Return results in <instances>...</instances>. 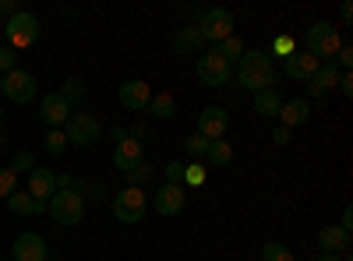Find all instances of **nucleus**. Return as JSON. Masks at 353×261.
<instances>
[{"label": "nucleus", "instance_id": "a878e982", "mask_svg": "<svg viewBox=\"0 0 353 261\" xmlns=\"http://www.w3.org/2000/svg\"><path fill=\"white\" fill-rule=\"evenodd\" d=\"M205 159H209L212 166H226V163H233V145L230 141H209V152H205Z\"/></svg>", "mask_w": 353, "mask_h": 261}, {"label": "nucleus", "instance_id": "4be33fe9", "mask_svg": "<svg viewBox=\"0 0 353 261\" xmlns=\"http://www.w3.org/2000/svg\"><path fill=\"white\" fill-rule=\"evenodd\" d=\"M8 209L14 216H43L46 212V201H36L28 191H14V194H8Z\"/></svg>", "mask_w": 353, "mask_h": 261}, {"label": "nucleus", "instance_id": "de8ad7c7", "mask_svg": "<svg viewBox=\"0 0 353 261\" xmlns=\"http://www.w3.org/2000/svg\"><path fill=\"white\" fill-rule=\"evenodd\" d=\"M0 121H4V109H0Z\"/></svg>", "mask_w": 353, "mask_h": 261}, {"label": "nucleus", "instance_id": "f03ea898", "mask_svg": "<svg viewBox=\"0 0 353 261\" xmlns=\"http://www.w3.org/2000/svg\"><path fill=\"white\" fill-rule=\"evenodd\" d=\"M191 14H194V28L201 32L205 46H209V43L216 46V43L233 36V14L226 8H194Z\"/></svg>", "mask_w": 353, "mask_h": 261}, {"label": "nucleus", "instance_id": "f257e3e1", "mask_svg": "<svg viewBox=\"0 0 353 261\" xmlns=\"http://www.w3.org/2000/svg\"><path fill=\"white\" fill-rule=\"evenodd\" d=\"M241 89L248 92H265V89H276V67H272V56L261 53V50H244V56L237 61V71H233Z\"/></svg>", "mask_w": 353, "mask_h": 261}, {"label": "nucleus", "instance_id": "79ce46f5", "mask_svg": "<svg viewBox=\"0 0 353 261\" xmlns=\"http://www.w3.org/2000/svg\"><path fill=\"white\" fill-rule=\"evenodd\" d=\"M339 229H346V233H350V229H353V209H350V205L343 209V219H339Z\"/></svg>", "mask_w": 353, "mask_h": 261}, {"label": "nucleus", "instance_id": "bb28decb", "mask_svg": "<svg viewBox=\"0 0 353 261\" xmlns=\"http://www.w3.org/2000/svg\"><path fill=\"white\" fill-rule=\"evenodd\" d=\"M43 149H46L50 156H61V152L68 149V134H64L61 127H50L46 138H43Z\"/></svg>", "mask_w": 353, "mask_h": 261}, {"label": "nucleus", "instance_id": "f3484780", "mask_svg": "<svg viewBox=\"0 0 353 261\" xmlns=\"http://www.w3.org/2000/svg\"><path fill=\"white\" fill-rule=\"evenodd\" d=\"M28 194H32L36 201H50L57 194V173L36 166L32 173H28Z\"/></svg>", "mask_w": 353, "mask_h": 261}, {"label": "nucleus", "instance_id": "72a5a7b5", "mask_svg": "<svg viewBox=\"0 0 353 261\" xmlns=\"http://www.w3.org/2000/svg\"><path fill=\"white\" fill-rule=\"evenodd\" d=\"M293 50H297V39H293V36H276V39H272V53L283 56V61H286Z\"/></svg>", "mask_w": 353, "mask_h": 261}, {"label": "nucleus", "instance_id": "b1692460", "mask_svg": "<svg viewBox=\"0 0 353 261\" xmlns=\"http://www.w3.org/2000/svg\"><path fill=\"white\" fill-rule=\"evenodd\" d=\"M149 113L156 121H173L176 117V99L170 96V92H163V96H152V103H149Z\"/></svg>", "mask_w": 353, "mask_h": 261}, {"label": "nucleus", "instance_id": "9b49d317", "mask_svg": "<svg viewBox=\"0 0 353 261\" xmlns=\"http://www.w3.org/2000/svg\"><path fill=\"white\" fill-rule=\"evenodd\" d=\"M184 205H188V194H184V187L181 184H163L159 191H156V198H152V209L159 212V216H181L184 212Z\"/></svg>", "mask_w": 353, "mask_h": 261}, {"label": "nucleus", "instance_id": "1a4fd4ad", "mask_svg": "<svg viewBox=\"0 0 353 261\" xmlns=\"http://www.w3.org/2000/svg\"><path fill=\"white\" fill-rule=\"evenodd\" d=\"M0 92H4L11 103H32L36 99V92H39V85H36V74H28V71H11V74H4L0 78Z\"/></svg>", "mask_w": 353, "mask_h": 261}, {"label": "nucleus", "instance_id": "f8f14e48", "mask_svg": "<svg viewBox=\"0 0 353 261\" xmlns=\"http://www.w3.org/2000/svg\"><path fill=\"white\" fill-rule=\"evenodd\" d=\"M117 99H121V106H124V109L141 113V109H149V103H152V89H149L145 81L131 78V81H124V85H121V92H117Z\"/></svg>", "mask_w": 353, "mask_h": 261}, {"label": "nucleus", "instance_id": "f704fd0d", "mask_svg": "<svg viewBox=\"0 0 353 261\" xmlns=\"http://www.w3.org/2000/svg\"><path fill=\"white\" fill-rule=\"evenodd\" d=\"M11 169H14V173H32V169H36V156L21 149V152L14 156V163H11Z\"/></svg>", "mask_w": 353, "mask_h": 261}, {"label": "nucleus", "instance_id": "5701e85b", "mask_svg": "<svg viewBox=\"0 0 353 261\" xmlns=\"http://www.w3.org/2000/svg\"><path fill=\"white\" fill-rule=\"evenodd\" d=\"M254 113L258 117H279V109H283V96L276 89H265V92H254Z\"/></svg>", "mask_w": 353, "mask_h": 261}, {"label": "nucleus", "instance_id": "e433bc0d", "mask_svg": "<svg viewBox=\"0 0 353 261\" xmlns=\"http://www.w3.org/2000/svg\"><path fill=\"white\" fill-rule=\"evenodd\" d=\"M11 71H14V50L0 46V74H11Z\"/></svg>", "mask_w": 353, "mask_h": 261}, {"label": "nucleus", "instance_id": "7ed1b4c3", "mask_svg": "<svg viewBox=\"0 0 353 261\" xmlns=\"http://www.w3.org/2000/svg\"><path fill=\"white\" fill-rule=\"evenodd\" d=\"M304 46H307V53L314 56V61L329 64L343 46V36H339V28H332V21H314L307 28V36H304Z\"/></svg>", "mask_w": 353, "mask_h": 261}, {"label": "nucleus", "instance_id": "49530a36", "mask_svg": "<svg viewBox=\"0 0 353 261\" xmlns=\"http://www.w3.org/2000/svg\"><path fill=\"white\" fill-rule=\"evenodd\" d=\"M0 149H4V134H0Z\"/></svg>", "mask_w": 353, "mask_h": 261}, {"label": "nucleus", "instance_id": "ddd939ff", "mask_svg": "<svg viewBox=\"0 0 353 261\" xmlns=\"http://www.w3.org/2000/svg\"><path fill=\"white\" fill-rule=\"evenodd\" d=\"M318 64L321 61H314L307 50H293L286 61H283V74L293 78V81H311V74L318 71Z\"/></svg>", "mask_w": 353, "mask_h": 261}, {"label": "nucleus", "instance_id": "37998d69", "mask_svg": "<svg viewBox=\"0 0 353 261\" xmlns=\"http://www.w3.org/2000/svg\"><path fill=\"white\" fill-rule=\"evenodd\" d=\"M0 14H18V8H14V0H0Z\"/></svg>", "mask_w": 353, "mask_h": 261}, {"label": "nucleus", "instance_id": "dca6fc26", "mask_svg": "<svg viewBox=\"0 0 353 261\" xmlns=\"http://www.w3.org/2000/svg\"><path fill=\"white\" fill-rule=\"evenodd\" d=\"M138 163H145L141 141H138V138H124V141L113 149V166L121 169V173H128V169H134Z\"/></svg>", "mask_w": 353, "mask_h": 261}, {"label": "nucleus", "instance_id": "412c9836", "mask_svg": "<svg viewBox=\"0 0 353 261\" xmlns=\"http://www.w3.org/2000/svg\"><path fill=\"white\" fill-rule=\"evenodd\" d=\"M201 46H205V39H201V32H198L194 25L181 28V32H176V39H173V53H176V56H198Z\"/></svg>", "mask_w": 353, "mask_h": 261}, {"label": "nucleus", "instance_id": "cd10ccee", "mask_svg": "<svg viewBox=\"0 0 353 261\" xmlns=\"http://www.w3.org/2000/svg\"><path fill=\"white\" fill-rule=\"evenodd\" d=\"M184 152L191 156V163H198V159H205V152H209V141H205V138L194 131V134L184 138Z\"/></svg>", "mask_w": 353, "mask_h": 261}, {"label": "nucleus", "instance_id": "393cba45", "mask_svg": "<svg viewBox=\"0 0 353 261\" xmlns=\"http://www.w3.org/2000/svg\"><path fill=\"white\" fill-rule=\"evenodd\" d=\"M212 53H216V56H223L226 64H233V61H241V56H244V43H241L237 36H230V39L216 43V46H212Z\"/></svg>", "mask_w": 353, "mask_h": 261}, {"label": "nucleus", "instance_id": "7c9ffc66", "mask_svg": "<svg viewBox=\"0 0 353 261\" xmlns=\"http://www.w3.org/2000/svg\"><path fill=\"white\" fill-rule=\"evenodd\" d=\"M61 96L68 99V106H74V103L85 99V85H81L78 78H68V81H64V89H61Z\"/></svg>", "mask_w": 353, "mask_h": 261}, {"label": "nucleus", "instance_id": "0eeeda50", "mask_svg": "<svg viewBox=\"0 0 353 261\" xmlns=\"http://www.w3.org/2000/svg\"><path fill=\"white\" fill-rule=\"evenodd\" d=\"M61 131L68 134V141L78 145V149H92V145L103 138V124L92 117V113H74V109H71V117H68V124Z\"/></svg>", "mask_w": 353, "mask_h": 261}, {"label": "nucleus", "instance_id": "20e7f679", "mask_svg": "<svg viewBox=\"0 0 353 261\" xmlns=\"http://www.w3.org/2000/svg\"><path fill=\"white\" fill-rule=\"evenodd\" d=\"M46 212H50V219L57 222V226H78L81 222V216H85V198H81V191H57L50 201H46Z\"/></svg>", "mask_w": 353, "mask_h": 261}, {"label": "nucleus", "instance_id": "a19ab883", "mask_svg": "<svg viewBox=\"0 0 353 261\" xmlns=\"http://www.w3.org/2000/svg\"><path fill=\"white\" fill-rule=\"evenodd\" d=\"M339 18H343V25L353 21V4H350V0H343V4H339Z\"/></svg>", "mask_w": 353, "mask_h": 261}, {"label": "nucleus", "instance_id": "a211bd4d", "mask_svg": "<svg viewBox=\"0 0 353 261\" xmlns=\"http://www.w3.org/2000/svg\"><path fill=\"white\" fill-rule=\"evenodd\" d=\"M339 74H343V71H339L332 61H329V64H318V71H314L311 81H307V85H311V96H329L336 85H339Z\"/></svg>", "mask_w": 353, "mask_h": 261}, {"label": "nucleus", "instance_id": "4468645a", "mask_svg": "<svg viewBox=\"0 0 353 261\" xmlns=\"http://www.w3.org/2000/svg\"><path fill=\"white\" fill-rule=\"evenodd\" d=\"M11 261H46V240L39 233H21L11 247Z\"/></svg>", "mask_w": 353, "mask_h": 261}, {"label": "nucleus", "instance_id": "2f4dec72", "mask_svg": "<svg viewBox=\"0 0 353 261\" xmlns=\"http://www.w3.org/2000/svg\"><path fill=\"white\" fill-rule=\"evenodd\" d=\"M124 177H128V187H141V180H149V177H152V166H149V163H138L134 169L124 173Z\"/></svg>", "mask_w": 353, "mask_h": 261}, {"label": "nucleus", "instance_id": "423d86ee", "mask_svg": "<svg viewBox=\"0 0 353 261\" xmlns=\"http://www.w3.org/2000/svg\"><path fill=\"white\" fill-rule=\"evenodd\" d=\"M145 212H149V194H145L141 187H124L121 194L113 198V216H117V222L134 226V222L145 219Z\"/></svg>", "mask_w": 353, "mask_h": 261}, {"label": "nucleus", "instance_id": "9d476101", "mask_svg": "<svg viewBox=\"0 0 353 261\" xmlns=\"http://www.w3.org/2000/svg\"><path fill=\"white\" fill-rule=\"evenodd\" d=\"M226 131H230V113L223 106H205L198 113V134L205 141H219L226 138Z\"/></svg>", "mask_w": 353, "mask_h": 261}, {"label": "nucleus", "instance_id": "6ab92c4d", "mask_svg": "<svg viewBox=\"0 0 353 261\" xmlns=\"http://www.w3.org/2000/svg\"><path fill=\"white\" fill-rule=\"evenodd\" d=\"M307 117H311V103L307 99H283V109H279V124L283 127L307 124Z\"/></svg>", "mask_w": 353, "mask_h": 261}, {"label": "nucleus", "instance_id": "473e14b6", "mask_svg": "<svg viewBox=\"0 0 353 261\" xmlns=\"http://www.w3.org/2000/svg\"><path fill=\"white\" fill-rule=\"evenodd\" d=\"M18 191V173L8 166V169H0V198H8Z\"/></svg>", "mask_w": 353, "mask_h": 261}, {"label": "nucleus", "instance_id": "4c0bfd02", "mask_svg": "<svg viewBox=\"0 0 353 261\" xmlns=\"http://www.w3.org/2000/svg\"><path fill=\"white\" fill-rule=\"evenodd\" d=\"M336 89H339L343 96H353V74H350V71L339 74V85H336Z\"/></svg>", "mask_w": 353, "mask_h": 261}, {"label": "nucleus", "instance_id": "58836bf2", "mask_svg": "<svg viewBox=\"0 0 353 261\" xmlns=\"http://www.w3.org/2000/svg\"><path fill=\"white\" fill-rule=\"evenodd\" d=\"M71 187H74L71 173H57V191H71Z\"/></svg>", "mask_w": 353, "mask_h": 261}, {"label": "nucleus", "instance_id": "a18cd8bd", "mask_svg": "<svg viewBox=\"0 0 353 261\" xmlns=\"http://www.w3.org/2000/svg\"><path fill=\"white\" fill-rule=\"evenodd\" d=\"M318 261H350V258H343V254H321Z\"/></svg>", "mask_w": 353, "mask_h": 261}, {"label": "nucleus", "instance_id": "2eb2a0df", "mask_svg": "<svg viewBox=\"0 0 353 261\" xmlns=\"http://www.w3.org/2000/svg\"><path fill=\"white\" fill-rule=\"evenodd\" d=\"M39 117L46 121V127H64L68 117H71V106H68V99H64L61 92H50V96L43 99Z\"/></svg>", "mask_w": 353, "mask_h": 261}, {"label": "nucleus", "instance_id": "aec40b11", "mask_svg": "<svg viewBox=\"0 0 353 261\" xmlns=\"http://www.w3.org/2000/svg\"><path fill=\"white\" fill-rule=\"evenodd\" d=\"M318 247H321V254H343V251H350V233L339 226H325L318 233Z\"/></svg>", "mask_w": 353, "mask_h": 261}, {"label": "nucleus", "instance_id": "c85d7f7f", "mask_svg": "<svg viewBox=\"0 0 353 261\" xmlns=\"http://www.w3.org/2000/svg\"><path fill=\"white\" fill-rule=\"evenodd\" d=\"M205 180H209V169H205L201 163H184V180H181V184H188V187H201Z\"/></svg>", "mask_w": 353, "mask_h": 261}, {"label": "nucleus", "instance_id": "6e6552de", "mask_svg": "<svg viewBox=\"0 0 353 261\" xmlns=\"http://www.w3.org/2000/svg\"><path fill=\"white\" fill-rule=\"evenodd\" d=\"M194 78L205 85V89H223V85L233 78V67L223 61V56H216L209 50L205 56H198V61H194Z\"/></svg>", "mask_w": 353, "mask_h": 261}, {"label": "nucleus", "instance_id": "c03bdc74", "mask_svg": "<svg viewBox=\"0 0 353 261\" xmlns=\"http://www.w3.org/2000/svg\"><path fill=\"white\" fill-rule=\"evenodd\" d=\"M110 138H113L117 145H121V141H124V138H131V134H128V127H113V131H110Z\"/></svg>", "mask_w": 353, "mask_h": 261}, {"label": "nucleus", "instance_id": "c756f323", "mask_svg": "<svg viewBox=\"0 0 353 261\" xmlns=\"http://www.w3.org/2000/svg\"><path fill=\"white\" fill-rule=\"evenodd\" d=\"M261 261H293V254H290V247H286V244L269 240V244L261 247Z\"/></svg>", "mask_w": 353, "mask_h": 261}, {"label": "nucleus", "instance_id": "c9c22d12", "mask_svg": "<svg viewBox=\"0 0 353 261\" xmlns=\"http://www.w3.org/2000/svg\"><path fill=\"white\" fill-rule=\"evenodd\" d=\"M163 173H166V184H181V180H184V163H166ZM181 187H184V184H181Z\"/></svg>", "mask_w": 353, "mask_h": 261}, {"label": "nucleus", "instance_id": "ea45409f", "mask_svg": "<svg viewBox=\"0 0 353 261\" xmlns=\"http://www.w3.org/2000/svg\"><path fill=\"white\" fill-rule=\"evenodd\" d=\"M272 141H276V145H290V127H283V124H279V127L272 131Z\"/></svg>", "mask_w": 353, "mask_h": 261}, {"label": "nucleus", "instance_id": "39448f33", "mask_svg": "<svg viewBox=\"0 0 353 261\" xmlns=\"http://www.w3.org/2000/svg\"><path fill=\"white\" fill-rule=\"evenodd\" d=\"M4 36H8V46L11 50H28V46H36L39 39V18L32 11H18L8 18L4 25Z\"/></svg>", "mask_w": 353, "mask_h": 261}]
</instances>
